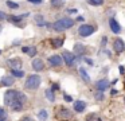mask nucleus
Returning a JSON list of instances; mask_svg holds the SVG:
<instances>
[{"mask_svg": "<svg viewBox=\"0 0 125 121\" xmlns=\"http://www.w3.org/2000/svg\"><path fill=\"white\" fill-rule=\"evenodd\" d=\"M46 97H47V99H49V101H54L55 99V96H54V90H52V89H47L46 90Z\"/></svg>", "mask_w": 125, "mask_h": 121, "instance_id": "412c9836", "label": "nucleus"}, {"mask_svg": "<svg viewBox=\"0 0 125 121\" xmlns=\"http://www.w3.org/2000/svg\"><path fill=\"white\" fill-rule=\"evenodd\" d=\"M118 70H120V73H121V74H124V71H125L124 66H120V67H118Z\"/></svg>", "mask_w": 125, "mask_h": 121, "instance_id": "72a5a7b5", "label": "nucleus"}, {"mask_svg": "<svg viewBox=\"0 0 125 121\" xmlns=\"http://www.w3.org/2000/svg\"><path fill=\"white\" fill-rule=\"evenodd\" d=\"M74 26V20L70 18H65V19H59L52 24V28L54 31H65V30L70 28Z\"/></svg>", "mask_w": 125, "mask_h": 121, "instance_id": "f03ea898", "label": "nucleus"}, {"mask_svg": "<svg viewBox=\"0 0 125 121\" xmlns=\"http://www.w3.org/2000/svg\"><path fill=\"white\" fill-rule=\"evenodd\" d=\"M94 31H95V28H94L93 26H90V24H82V26L78 28L79 35H81V36H83V38H86V36H89V35H92Z\"/></svg>", "mask_w": 125, "mask_h": 121, "instance_id": "20e7f679", "label": "nucleus"}, {"mask_svg": "<svg viewBox=\"0 0 125 121\" xmlns=\"http://www.w3.org/2000/svg\"><path fill=\"white\" fill-rule=\"evenodd\" d=\"M38 118H39L41 121H46L47 118H49V114H47V112H46L44 109H42L41 112L38 113Z\"/></svg>", "mask_w": 125, "mask_h": 121, "instance_id": "6ab92c4d", "label": "nucleus"}, {"mask_svg": "<svg viewBox=\"0 0 125 121\" xmlns=\"http://www.w3.org/2000/svg\"><path fill=\"white\" fill-rule=\"evenodd\" d=\"M110 93H112V96H116V94H117V90H112Z\"/></svg>", "mask_w": 125, "mask_h": 121, "instance_id": "4c0bfd02", "label": "nucleus"}, {"mask_svg": "<svg viewBox=\"0 0 125 121\" xmlns=\"http://www.w3.org/2000/svg\"><path fill=\"white\" fill-rule=\"evenodd\" d=\"M39 86H41V77L36 75V74L30 75V77L27 78V81H26V88L30 89V90H35Z\"/></svg>", "mask_w": 125, "mask_h": 121, "instance_id": "7ed1b4c3", "label": "nucleus"}, {"mask_svg": "<svg viewBox=\"0 0 125 121\" xmlns=\"http://www.w3.org/2000/svg\"><path fill=\"white\" fill-rule=\"evenodd\" d=\"M62 58L63 61H65V63L67 65V66H73L74 62H75V55H74L73 53H70V51H63L62 53Z\"/></svg>", "mask_w": 125, "mask_h": 121, "instance_id": "39448f33", "label": "nucleus"}, {"mask_svg": "<svg viewBox=\"0 0 125 121\" xmlns=\"http://www.w3.org/2000/svg\"><path fill=\"white\" fill-rule=\"evenodd\" d=\"M1 83H3L4 86L14 85V75H4V77L1 78Z\"/></svg>", "mask_w": 125, "mask_h": 121, "instance_id": "4468645a", "label": "nucleus"}, {"mask_svg": "<svg viewBox=\"0 0 125 121\" xmlns=\"http://www.w3.org/2000/svg\"><path fill=\"white\" fill-rule=\"evenodd\" d=\"M11 73H12V75H14V77H16V78L24 77V71H23V70H20V69H12Z\"/></svg>", "mask_w": 125, "mask_h": 121, "instance_id": "dca6fc26", "label": "nucleus"}, {"mask_svg": "<svg viewBox=\"0 0 125 121\" xmlns=\"http://www.w3.org/2000/svg\"><path fill=\"white\" fill-rule=\"evenodd\" d=\"M85 109H86V104H85L83 101H75L74 102V110H75V112L81 113V112H83Z\"/></svg>", "mask_w": 125, "mask_h": 121, "instance_id": "ddd939ff", "label": "nucleus"}, {"mask_svg": "<svg viewBox=\"0 0 125 121\" xmlns=\"http://www.w3.org/2000/svg\"><path fill=\"white\" fill-rule=\"evenodd\" d=\"M36 53H38V51H36L35 47H30V48H28V53H27V54H28L30 56H35Z\"/></svg>", "mask_w": 125, "mask_h": 121, "instance_id": "bb28decb", "label": "nucleus"}, {"mask_svg": "<svg viewBox=\"0 0 125 121\" xmlns=\"http://www.w3.org/2000/svg\"><path fill=\"white\" fill-rule=\"evenodd\" d=\"M69 12H70V13H75L77 10H69Z\"/></svg>", "mask_w": 125, "mask_h": 121, "instance_id": "58836bf2", "label": "nucleus"}, {"mask_svg": "<svg viewBox=\"0 0 125 121\" xmlns=\"http://www.w3.org/2000/svg\"><path fill=\"white\" fill-rule=\"evenodd\" d=\"M63 98H65V101H67V102H71V101H73V98H71L70 96H67V94H65V96H63Z\"/></svg>", "mask_w": 125, "mask_h": 121, "instance_id": "cd10ccee", "label": "nucleus"}, {"mask_svg": "<svg viewBox=\"0 0 125 121\" xmlns=\"http://www.w3.org/2000/svg\"><path fill=\"white\" fill-rule=\"evenodd\" d=\"M58 116L62 117V118H69L71 116V112L69 109H61L59 112H58Z\"/></svg>", "mask_w": 125, "mask_h": 121, "instance_id": "2eb2a0df", "label": "nucleus"}, {"mask_svg": "<svg viewBox=\"0 0 125 121\" xmlns=\"http://www.w3.org/2000/svg\"><path fill=\"white\" fill-rule=\"evenodd\" d=\"M28 48H30V47H23V48H22V51H23V53L27 54V53H28Z\"/></svg>", "mask_w": 125, "mask_h": 121, "instance_id": "c9c22d12", "label": "nucleus"}, {"mask_svg": "<svg viewBox=\"0 0 125 121\" xmlns=\"http://www.w3.org/2000/svg\"><path fill=\"white\" fill-rule=\"evenodd\" d=\"M63 3H65V0H51L52 7H61V5H63Z\"/></svg>", "mask_w": 125, "mask_h": 121, "instance_id": "b1692460", "label": "nucleus"}, {"mask_svg": "<svg viewBox=\"0 0 125 121\" xmlns=\"http://www.w3.org/2000/svg\"><path fill=\"white\" fill-rule=\"evenodd\" d=\"M63 62H65V61H63V58L61 55H51L49 58V63L51 65V66H54V67L55 66H61Z\"/></svg>", "mask_w": 125, "mask_h": 121, "instance_id": "0eeeda50", "label": "nucleus"}, {"mask_svg": "<svg viewBox=\"0 0 125 121\" xmlns=\"http://www.w3.org/2000/svg\"><path fill=\"white\" fill-rule=\"evenodd\" d=\"M22 59L20 58H12V59H8V65L12 67V69H20L22 66Z\"/></svg>", "mask_w": 125, "mask_h": 121, "instance_id": "9b49d317", "label": "nucleus"}, {"mask_svg": "<svg viewBox=\"0 0 125 121\" xmlns=\"http://www.w3.org/2000/svg\"><path fill=\"white\" fill-rule=\"evenodd\" d=\"M0 54H1V50H0Z\"/></svg>", "mask_w": 125, "mask_h": 121, "instance_id": "a19ab883", "label": "nucleus"}, {"mask_svg": "<svg viewBox=\"0 0 125 121\" xmlns=\"http://www.w3.org/2000/svg\"><path fill=\"white\" fill-rule=\"evenodd\" d=\"M95 86H97V89L100 91H104V90H106V89L109 88V81L108 79H101V81H98V82L95 83Z\"/></svg>", "mask_w": 125, "mask_h": 121, "instance_id": "f8f14e48", "label": "nucleus"}, {"mask_svg": "<svg viewBox=\"0 0 125 121\" xmlns=\"http://www.w3.org/2000/svg\"><path fill=\"white\" fill-rule=\"evenodd\" d=\"M95 98H97V99H104L102 91H100V93H97V94H95Z\"/></svg>", "mask_w": 125, "mask_h": 121, "instance_id": "c756f323", "label": "nucleus"}, {"mask_svg": "<svg viewBox=\"0 0 125 121\" xmlns=\"http://www.w3.org/2000/svg\"><path fill=\"white\" fill-rule=\"evenodd\" d=\"M30 3H35V4H39V3H42L43 0H28Z\"/></svg>", "mask_w": 125, "mask_h": 121, "instance_id": "7c9ffc66", "label": "nucleus"}, {"mask_svg": "<svg viewBox=\"0 0 125 121\" xmlns=\"http://www.w3.org/2000/svg\"><path fill=\"white\" fill-rule=\"evenodd\" d=\"M0 121H7V113L3 108H0Z\"/></svg>", "mask_w": 125, "mask_h": 121, "instance_id": "393cba45", "label": "nucleus"}, {"mask_svg": "<svg viewBox=\"0 0 125 121\" xmlns=\"http://www.w3.org/2000/svg\"><path fill=\"white\" fill-rule=\"evenodd\" d=\"M22 121H32V120H31V118L30 117H24V118H23V120Z\"/></svg>", "mask_w": 125, "mask_h": 121, "instance_id": "e433bc0d", "label": "nucleus"}, {"mask_svg": "<svg viewBox=\"0 0 125 121\" xmlns=\"http://www.w3.org/2000/svg\"><path fill=\"white\" fill-rule=\"evenodd\" d=\"M1 30H3V28H1V26H0V32H1Z\"/></svg>", "mask_w": 125, "mask_h": 121, "instance_id": "ea45409f", "label": "nucleus"}, {"mask_svg": "<svg viewBox=\"0 0 125 121\" xmlns=\"http://www.w3.org/2000/svg\"><path fill=\"white\" fill-rule=\"evenodd\" d=\"M32 69L35 70V71H41V70H43L44 69V63H43V61L42 59H34L32 61Z\"/></svg>", "mask_w": 125, "mask_h": 121, "instance_id": "9d476101", "label": "nucleus"}, {"mask_svg": "<svg viewBox=\"0 0 125 121\" xmlns=\"http://www.w3.org/2000/svg\"><path fill=\"white\" fill-rule=\"evenodd\" d=\"M79 74H81L82 78H83L85 82H90V77H89V74L86 73V70H85L83 67H81V69H79Z\"/></svg>", "mask_w": 125, "mask_h": 121, "instance_id": "f3484780", "label": "nucleus"}, {"mask_svg": "<svg viewBox=\"0 0 125 121\" xmlns=\"http://www.w3.org/2000/svg\"><path fill=\"white\" fill-rule=\"evenodd\" d=\"M109 26H110V30L114 34H118V32L121 31V26L118 24V22H117L116 19H110V20H109Z\"/></svg>", "mask_w": 125, "mask_h": 121, "instance_id": "6e6552de", "label": "nucleus"}, {"mask_svg": "<svg viewBox=\"0 0 125 121\" xmlns=\"http://www.w3.org/2000/svg\"><path fill=\"white\" fill-rule=\"evenodd\" d=\"M51 44H52V47H55V48L62 47V44H63V39H61V38H57V39H52V40H51Z\"/></svg>", "mask_w": 125, "mask_h": 121, "instance_id": "a211bd4d", "label": "nucleus"}, {"mask_svg": "<svg viewBox=\"0 0 125 121\" xmlns=\"http://www.w3.org/2000/svg\"><path fill=\"white\" fill-rule=\"evenodd\" d=\"M87 3L92 5H101L104 4V0H87Z\"/></svg>", "mask_w": 125, "mask_h": 121, "instance_id": "a878e982", "label": "nucleus"}, {"mask_svg": "<svg viewBox=\"0 0 125 121\" xmlns=\"http://www.w3.org/2000/svg\"><path fill=\"white\" fill-rule=\"evenodd\" d=\"M35 23L38 24V26H46V22H44V19L42 15H35Z\"/></svg>", "mask_w": 125, "mask_h": 121, "instance_id": "aec40b11", "label": "nucleus"}, {"mask_svg": "<svg viewBox=\"0 0 125 121\" xmlns=\"http://www.w3.org/2000/svg\"><path fill=\"white\" fill-rule=\"evenodd\" d=\"M124 102H125V98H124Z\"/></svg>", "mask_w": 125, "mask_h": 121, "instance_id": "79ce46f5", "label": "nucleus"}, {"mask_svg": "<svg viewBox=\"0 0 125 121\" xmlns=\"http://www.w3.org/2000/svg\"><path fill=\"white\" fill-rule=\"evenodd\" d=\"M6 4H7V7H8V8H11V10H16V8H19V4H18V3L11 1V0H7V1H6Z\"/></svg>", "mask_w": 125, "mask_h": 121, "instance_id": "4be33fe9", "label": "nucleus"}, {"mask_svg": "<svg viewBox=\"0 0 125 121\" xmlns=\"http://www.w3.org/2000/svg\"><path fill=\"white\" fill-rule=\"evenodd\" d=\"M113 48H114V51L116 53H122V51L125 50V43H124V40L121 39V38H117V39H114V42H113Z\"/></svg>", "mask_w": 125, "mask_h": 121, "instance_id": "423d86ee", "label": "nucleus"}, {"mask_svg": "<svg viewBox=\"0 0 125 121\" xmlns=\"http://www.w3.org/2000/svg\"><path fill=\"white\" fill-rule=\"evenodd\" d=\"M16 99H23V101H26V96L23 93H20V91H18V90L6 91V94H4V102H6L7 106L11 108Z\"/></svg>", "mask_w": 125, "mask_h": 121, "instance_id": "f257e3e1", "label": "nucleus"}, {"mask_svg": "<svg viewBox=\"0 0 125 121\" xmlns=\"http://www.w3.org/2000/svg\"><path fill=\"white\" fill-rule=\"evenodd\" d=\"M124 82H125V81H124Z\"/></svg>", "mask_w": 125, "mask_h": 121, "instance_id": "37998d69", "label": "nucleus"}, {"mask_svg": "<svg viewBox=\"0 0 125 121\" xmlns=\"http://www.w3.org/2000/svg\"><path fill=\"white\" fill-rule=\"evenodd\" d=\"M7 19V15L4 12H1V11H0V20H6Z\"/></svg>", "mask_w": 125, "mask_h": 121, "instance_id": "c85d7f7f", "label": "nucleus"}, {"mask_svg": "<svg viewBox=\"0 0 125 121\" xmlns=\"http://www.w3.org/2000/svg\"><path fill=\"white\" fill-rule=\"evenodd\" d=\"M77 20H78V22H83L85 18H83V16H78V18H77Z\"/></svg>", "mask_w": 125, "mask_h": 121, "instance_id": "f704fd0d", "label": "nucleus"}, {"mask_svg": "<svg viewBox=\"0 0 125 121\" xmlns=\"http://www.w3.org/2000/svg\"><path fill=\"white\" fill-rule=\"evenodd\" d=\"M74 50L77 51V54H83V53H85V47H83L82 44H79V43H78V44H75Z\"/></svg>", "mask_w": 125, "mask_h": 121, "instance_id": "5701e85b", "label": "nucleus"}, {"mask_svg": "<svg viewBox=\"0 0 125 121\" xmlns=\"http://www.w3.org/2000/svg\"><path fill=\"white\" fill-rule=\"evenodd\" d=\"M85 62H86L87 65H90V66L93 65V61H92V59H89V58H86V59H85Z\"/></svg>", "mask_w": 125, "mask_h": 121, "instance_id": "2f4dec72", "label": "nucleus"}, {"mask_svg": "<svg viewBox=\"0 0 125 121\" xmlns=\"http://www.w3.org/2000/svg\"><path fill=\"white\" fill-rule=\"evenodd\" d=\"M58 89H59V85H58V83H54V85H52V90H58Z\"/></svg>", "mask_w": 125, "mask_h": 121, "instance_id": "473e14b6", "label": "nucleus"}, {"mask_svg": "<svg viewBox=\"0 0 125 121\" xmlns=\"http://www.w3.org/2000/svg\"><path fill=\"white\" fill-rule=\"evenodd\" d=\"M28 13H23V15H19V16H14V15H10L7 16V20L11 22V23H19V22H22L24 18H27Z\"/></svg>", "mask_w": 125, "mask_h": 121, "instance_id": "1a4fd4ad", "label": "nucleus"}]
</instances>
